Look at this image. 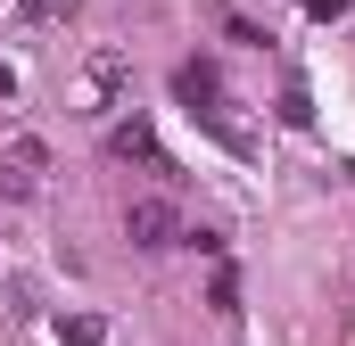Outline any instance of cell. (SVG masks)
Returning <instances> with one entry per match:
<instances>
[{
  "label": "cell",
  "mask_w": 355,
  "mask_h": 346,
  "mask_svg": "<svg viewBox=\"0 0 355 346\" xmlns=\"http://www.w3.org/2000/svg\"><path fill=\"white\" fill-rule=\"evenodd\" d=\"M281 124H314V99H306V91H297V83L281 91Z\"/></svg>",
  "instance_id": "7"
},
{
  "label": "cell",
  "mask_w": 355,
  "mask_h": 346,
  "mask_svg": "<svg viewBox=\"0 0 355 346\" xmlns=\"http://www.w3.org/2000/svg\"><path fill=\"white\" fill-rule=\"evenodd\" d=\"M107 149H116V157H141V165H157V173H174L166 157H157V132H149L141 116H132V124H116V140H107Z\"/></svg>",
  "instance_id": "3"
},
{
  "label": "cell",
  "mask_w": 355,
  "mask_h": 346,
  "mask_svg": "<svg viewBox=\"0 0 355 346\" xmlns=\"http://www.w3.org/2000/svg\"><path fill=\"white\" fill-rule=\"evenodd\" d=\"M174 91H182V107L198 116V107H215V99H223V75H215V66H182Z\"/></svg>",
  "instance_id": "4"
},
{
  "label": "cell",
  "mask_w": 355,
  "mask_h": 346,
  "mask_svg": "<svg viewBox=\"0 0 355 346\" xmlns=\"http://www.w3.org/2000/svg\"><path fill=\"white\" fill-rule=\"evenodd\" d=\"M107 338V322H91V313H58V346H99Z\"/></svg>",
  "instance_id": "5"
},
{
  "label": "cell",
  "mask_w": 355,
  "mask_h": 346,
  "mask_svg": "<svg viewBox=\"0 0 355 346\" xmlns=\"http://www.w3.org/2000/svg\"><path fill=\"white\" fill-rule=\"evenodd\" d=\"M0 198H33V173L8 165V157H0Z\"/></svg>",
  "instance_id": "8"
},
{
  "label": "cell",
  "mask_w": 355,
  "mask_h": 346,
  "mask_svg": "<svg viewBox=\"0 0 355 346\" xmlns=\"http://www.w3.org/2000/svg\"><path fill=\"white\" fill-rule=\"evenodd\" d=\"M124 231H132V248H174L182 239L174 198H132V206H124Z\"/></svg>",
  "instance_id": "2"
},
{
  "label": "cell",
  "mask_w": 355,
  "mask_h": 346,
  "mask_svg": "<svg viewBox=\"0 0 355 346\" xmlns=\"http://www.w3.org/2000/svg\"><path fill=\"white\" fill-rule=\"evenodd\" d=\"M306 8H314V17H347L355 0H306Z\"/></svg>",
  "instance_id": "9"
},
{
  "label": "cell",
  "mask_w": 355,
  "mask_h": 346,
  "mask_svg": "<svg viewBox=\"0 0 355 346\" xmlns=\"http://www.w3.org/2000/svg\"><path fill=\"white\" fill-rule=\"evenodd\" d=\"M8 165H25L33 181H42V173H50V149H42L33 132H17V140H8Z\"/></svg>",
  "instance_id": "6"
},
{
  "label": "cell",
  "mask_w": 355,
  "mask_h": 346,
  "mask_svg": "<svg viewBox=\"0 0 355 346\" xmlns=\"http://www.w3.org/2000/svg\"><path fill=\"white\" fill-rule=\"evenodd\" d=\"M8 91H17V75H8V58H0V99H8Z\"/></svg>",
  "instance_id": "10"
},
{
  "label": "cell",
  "mask_w": 355,
  "mask_h": 346,
  "mask_svg": "<svg viewBox=\"0 0 355 346\" xmlns=\"http://www.w3.org/2000/svg\"><path fill=\"white\" fill-rule=\"evenodd\" d=\"M116 91H124V58H91L83 75L67 83V116H107Z\"/></svg>",
  "instance_id": "1"
}]
</instances>
